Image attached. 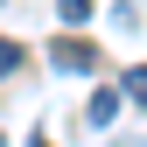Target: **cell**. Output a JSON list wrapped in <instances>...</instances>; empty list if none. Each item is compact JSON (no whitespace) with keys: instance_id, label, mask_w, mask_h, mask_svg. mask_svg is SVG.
Wrapping results in <instances>:
<instances>
[{"instance_id":"5","label":"cell","mask_w":147,"mask_h":147,"mask_svg":"<svg viewBox=\"0 0 147 147\" xmlns=\"http://www.w3.org/2000/svg\"><path fill=\"white\" fill-rule=\"evenodd\" d=\"M14 63H21V42H0V77H7Z\"/></svg>"},{"instance_id":"3","label":"cell","mask_w":147,"mask_h":147,"mask_svg":"<svg viewBox=\"0 0 147 147\" xmlns=\"http://www.w3.org/2000/svg\"><path fill=\"white\" fill-rule=\"evenodd\" d=\"M56 14H63V28H84L91 21V0H56Z\"/></svg>"},{"instance_id":"1","label":"cell","mask_w":147,"mask_h":147,"mask_svg":"<svg viewBox=\"0 0 147 147\" xmlns=\"http://www.w3.org/2000/svg\"><path fill=\"white\" fill-rule=\"evenodd\" d=\"M49 63H56V70H70V77H77V70H91L98 56H91V42H63V35H56V49H49Z\"/></svg>"},{"instance_id":"4","label":"cell","mask_w":147,"mask_h":147,"mask_svg":"<svg viewBox=\"0 0 147 147\" xmlns=\"http://www.w3.org/2000/svg\"><path fill=\"white\" fill-rule=\"evenodd\" d=\"M119 91H126V98L140 105V98H147V70H126V77H119Z\"/></svg>"},{"instance_id":"2","label":"cell","mask_w":147,"mask_h":147,"mask_svg":"<svg viewBox=\"0 0 147 147\" xmlns=\"http://www.w3.org/2000/svg\"><path fill=\"white\" fill-rule=\"evenodd\" d=\"M84 119H91V126H112V119H119V91H112V84L91 91V112H84Z\"/></svg>"}]
</instances>
